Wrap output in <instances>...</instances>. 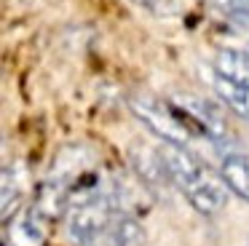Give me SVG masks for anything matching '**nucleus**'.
I'll return each mask as SVG.
<instances>
[{
    "instance_id": "obj_1",
    "label": "nucleus",
    "mask_w": 249,
    "mask_h": 246,
    "mask_svg": "<svg viewBox=\"0 0 249 246\" xmlns=\"http://www.w3.org/2000/svg\"><path fill=\"white\" fill-rule=\"evenodd\" d=\"M169 182L188 198V203L204 217H214L228 203V185L220 174L201 163L185 144L163 142L158 147Z\"/></svg>"
},
{
    "instance_id": "obj_2",
    "label": "nucleus",
    "mask_w": 249,
    "mask_h": 246,
    "mask_svg": "<svg viewBox=\"0 0 249 246\" xmlns=\"http://www.w3.org/2000/svg\"><path fill=\"white\" fill-rule=\"evenodd\" d=\"M113 219V201L94 185H78L70 195L67 230L75 241H94Z\"/></svg>"
},
{
    "instance_id": "obj_3",
    "label": "nucleus",
    "mask_w": 249,
    "mask_h": 246,
    "mask_svg": "<svg viewBox=\"0 0 249 246\" xmlns=\"http://www.w3.org/2000/svg\"><path fill=\"white\" fill-rule=\"evenodd\" d=\"M129 110L137 115V121H142L153 134L163 139V142L174 144H188L193 128L188 126V121L182 118V112H177L172 105L153 99L147 94H134L129 96Z\"/></svg>"
},
{
    "instance_id": "obj_4",
    "label": "nucleus",
    "mask_w": 249,
    "mask_h": 246,
    "mask_svg": "<svg viewBox=\"0 0 249 246\" xmlns=\"http://www.w3.org/2000/svg\"><path fill=\"white\" fill-rule=\"evenodd\" d=\"M46 233H49V228L27 209L19 219L6 225V244L8 246H43Z\"/></svg>"
},
{
    "instance_id": "obj_5",
    "label": "nucleus",
    "mask_w": 249,
    "mask_h": 246,
    "mask_svg": "<svg viewBox=\"0 0 249 246\" xmlns=\"http://www.w3.org/2000/svg\"><path fill=\"white\" fill-rule=\"evenodd\" d=\"M220 176L225 179L228 190L233 195H238L241 201L249 203V158L247 155H238V153L225 155L220 166Z\"/></svg>"
},
{
    "instance_id": "obj_6",
    "label": "nucleus",
    "mask_w": 249,
    "mask_h": 246,
    "mask_svg": "<svg viewBox=\"0 0 249 246\" xmlns=\"http://www.w3.org/2000/svg\"><path fill=\"white\" fill-rule=\"evenodd\" d=\"M214 72L222 78L233 80L238 86H249V51H238V48H222L214 56Z\"/></svg>"
},
{
    "instance_id": "obj_7",
    "label": "nucleus",
    "mask_w": 249,
    "mask_h": 246,
    "mask_svg": "<svg viewBox=\"0 0 249 246\" xmlns=\"http://www.w3.org/2000/svg\"><path fill=\"white\" fill-rule=\"evenodd\" d=\"M212 86H214V94L222 99V105L228 110H233L236 115L247 118L249 121V86H238L233 80L222 78V75H212Z\"/></svg>"
},
{
    "instance_id": "obj_8",
    "label": "nucleus",
    "mask_w": 249,
    "mask_h": 246,
    "mask_svg": "<svg viewBox=\"0 0 249 246\" xmlns=\"http://www.w3.org/2000/svg\"><path fill=\"white\" fill-rule=\"evenodd\" d=\"M19 201H22V182L17 179V171L11 176V166H6V171H3V222L6 225L17 214Z\"/></svg>"
},
{
    "instance_id": "obj_9",
    "label": "nucleus",
    "mask_w": 249,
    "mask_h": 246,
    "mask_svg": "<svg viewBox=\"0 0 249 246\" xmlns=\"http://www.w3.org/2000/svg\"><path fill=\"white\" fill-rule=\"evenodd\" d=\"M118 246H142L145 244V230L134 217H124L118 222V233H115Z\"/></svg>"
},
{
    "instance_id": "obj_10",
    "label": "nucleus",
    "mask_w": 249,
    "mask_h": 246,
    "mask_svg": "<svg viewBox=\"0 0 249 246\" xmlns=\"http://www.w3.org/2000/svg\"><path fill=\"white\" fill-rule=\"evenodd\" d=\"M214 5H220L236 24L249 27V0H212Z\"/></svg>"
},
{
    "instance_id": "obj_11",
    "label": "nucleus",
    "mask_w": 249,
    "mask_h": 246,
    "mask_svg": "<svg viewBox=\"0 0 249 246\" xmlns=\"http://www.w3.org/2000/svg\"><path fill=\"white\" fill-rule=\"evenodd\" d=\"M134 3H140V5H145V8H150V11H156V14H172L174 11V0H134Z\"/></svg>"
},
{
    "instance_id": "obj_12",
    "label": "nucleus",
    "mask_w": 249,
    "mask_h": 246,
    "mask_svg": "<svg viewBox=\"0 0 249 246\" xmlns=\"http://www.w3.org/2000/svg\"><path fill=\"white\" fill-rule=\"evenodd\" d=\"M247 51H249V48H247Z\"/></svg>"
}]
</instances>
